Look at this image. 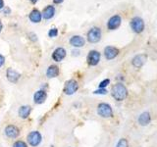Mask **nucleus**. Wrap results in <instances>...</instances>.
Returning <instances> with one entry per match:
<instances>
[{
  "label": "nucleus",
  "mask_w": 157,
  "mask_h": 147,
  "mask_svg": "<svg viewBox=\"0 0 157 147\" xmlns=\"http://www.w3.org/2000/svg\"><path fill=\"white\" fill-rule=\"evenodd\" d=\"M112 96L115 98L118 101H123L128 95V90L124 85L122 83H117L114 86L112 87Z\"/></svg>",
  "instance_id": "obj_1"
},
{
  "label": "nucleus",
  "mask_w": 157,
  "mask_h": 147,
  "mask_svg": "<svg viewBox=\"0 0 157 147\" xmlns=\"http://www.w3.org/2000/svg\"><path fill=\"white\" fill-rule=\"evenodd\" d=\"M101 39V29L99 28H91L87 32V40L90 43H97Z\"/></svg>",
  "instance_id": "obj_2"
},
{
  "label": "nucleus",
  "mask_w": 157,
  "mask_h": 147,
  "mask_svg": "<svg viewBox=\"0 0 157 147\" xmlns=\"http://www.w3.org/2000/svg\"><path fill=\"white\" fill-rule=\"evenodd\" d=\"M131 28L136 33H140L144 29V22L140 17H135L131 21Z\"/></svg>",
  "instance_id": "obj_3"
},
{
  "label": "nucleus",
  "mask_w": 157,
  "mask_h": 147,
  "mask_svg": "<svg viewBox=\"0 0 157 147\" xmlns=\"http://www.w3.org/2000/svg\"><path fill=\"white\" fill-rule=\"evenodd\" d=\"M97 113L102 118H110L113 115L112 108L107 103H100L97 107Z\"/></svg>",
  "instance_id": "obj_4"
},
{
  "label": "nucleus",
  "mask_w": 157,
  "mask_h": 147,
  "mask_svg": "<svg viewBox=\"0 0 157 147\" xmlns=\"http://www.w3.org/2000/svg\"><path fill=\"white\" fill-rule=\"evenodd\" d=\"M41 139H42L41 134L36 130L29 132V134H28V142L31 146L36 147L41 142Z\"/></svg>",
  "instance_id": "obj_5"
},
{
  "label": "nucleus",
  "mask_w": 157,
  "mask_h": 147,
  "mask_svg": "<svg viewBox=\"0 0 157 147\" xmlns=\"http://www.w3.org/2000/svg\"><path fill=\"white\" fill-rule=\"evenodd\" d=\"M78 82L75 80H70V81H66V83H65L64 92H65L67 95H72L78 90Z\"/></svg>",
  "instance_id": "obj_6"
},
{
  "label": "nucleus",
  "mask_w": 157,
  "mask_h": 147,
  "mask_svg": "<svg viewBox=\"0 0 157 147\" xmlns=\"http://www.w3.org/2000/svg\"><path fill=\"white\" fill-rule=\"evenodd\" d=\"M100 61V53L96 50L90 51L87 55V63L90 66H96Z\"/></svg>",
  "instance_id": "obj_7"
},
{
  "label": "nucleus",
  "mask_w": 157,
  "mask_h": 147,
  "mask_svg": "<svg viewBox=\"0 0 157 147\" xmlns=\"http://www.w3.org/2000/svg\"><path fill=\"white\" fill-rule=\"evenodd\" d=\"M122 23V18L119 15H115L109 19V21L107 23V28L110 29V31H114V29L118 28L120 27V24Z\"/></svg>",
  "instance_id": "obj_8"
},
{
  "label": "nucleus",
  "mask_w": 157,
  "mask_h": 147,
  "mask_svg": "<svg viewBox=\"0 0 157 147\" xmlns=\"http://www.w3.org/2000/svg\"><path fill=\"white\" fill-rule=\"evenodd\" d=\"M119 54V49L114 46H107L104 49V55L107 60H112Z\"/></svg>",
  "instance_id": "obj_9"
},
{
  "label": "nucleus",
  "mask_w": 157,
  "mask_h": 147,
  "mask_svg": "<svg viewBox=\"0 0 157 147\" xmlns=\"http://www.w3.org/2000/svg\"><path fill=\"white\" fill-rule=\"evenodd\" d=\"M5 134H6L10 138H16L20 134V130L16 126L10 125L7 126L6 129H5Z\"/></svg>",
  "instance_id": "obj_10"
},
{
  "label": "nucleus",
  "mask_w": 157,
  "mask_h": 147,
  "mask_svg": "<svg viewBox=\"0 0 157 147\" xmlns=\"http://www.w3.org/2000/svg\"><path fill=\"white\" fill-rule=\"evenodd\" d=\"M66 57V50L63 47H58L54 50L53 54H52V58L54 61L56 62H60L62 61L64 58Z\"/></svg>",
  "instance_id": "obj_11"
},
{
  "label": "nucleus",
  "mask_w": 157,
  "mask_h": 147,
  "mask_svg": "<svg viewBox=\"0 0 157 147\" xmlns=\"http://www.w3.org/2000/svg\"><path fill=\"white\" fill-rule=\"evenodd\" d=\"M86 43V40L85 38L81 36H74L71 37L70 39V44L72 46L76 47V48H80V47H82L85 45Z\"/></svg>",
  "instance_id": "obj_12"
},
{
  "label": "nucleus",
  "mask_w": 157,
  "mask_h": 147,
  "mask_svg": "<svg viewBox=\"0 0 157 147\" xmlns=\"http://www.w3.org/2000/svg\"><path fill=\"white\" fill-rule=\"evenodd\" d=\"M6 77H7L8 81L10 82L15 83V82L18 81V80H19L20 77H21V75H20V74L17 71L13 70L12 68H9L8 70H7V72H6Z\"/></svg>",
  "instance_id": "obj_13"
},
{
  "label": "nucleus",
  "mask_w": 157,
  "mask_h": 147,
  "mask_svg": "<svg viewBox=\"0 0 157 147\" xmlns=\"http://www.w3.org/2000/svg\"><path fill=\"white\" fill-rule=\"evenodd\" d=\"M46 92L43 91V90H38L34 93L33 95V100H34V103H36V104H42V103L45 101L46 99Z\"/></svg>",
  "instance_id": "obj_14"
},
{
  "label": "nucleus",
  "mask_w": 157,
  "mask_h": 147,
  "mask_svg": "<svg viewBox=\"0 0 157 147\" xmlns=\"http://www.w3.org/2000/svg\"><path fill=\"white\" fill-rule=\"evenodd\" d=\"M54 14H55V8H54V6H52V5H48V6H46L43 9V11L41 13L42 17L45 20L51 19L54 16Z\"/></svg>",
  "instance_id": "obj_15"
},
{
  "label": "nucleus",
  "mask_w": 157,
  "mask_h": 147,
  "mask_svg": "<svg viewBox=\"0 0 157 147\" xmlns=\"http://www.w3.org/2000/svg\"><path fill=\"white\" fill-rule=\"evenodd\" d=\"M145 61H146V55H144V54H140V55H136L132 59V65L136 68H140L141 66H144Z\"/></svg>",
  "instance_id": "obj_16"
},
{
  "label": "nucleus",
  "mask_w": 157,
  "mask_h": 147,
  "mask_svg": "<svg viewBox=\"0 0 157 147\" xmlns=\"http://www.w3.org/2000/svg\"><path fill=\"white\" fill-rule=\"evenodd\" d=\"M29 20L33 22V23H34V24H37V23H39L41 21V19H42V15H41V13L38 11L37 9H33V11L31 12V14H29Z\"/></svg>",
  "instance_id": "obj_17"
},
{
  "label": "nucleus",
  "mask_w": 157,
  "mask_h": 147,
  "mask_svg": "<svg viewBox=\"0 0 157 147\" xmlns=\"http://www.w3.org/2000/svg\"><path fill=\"white\" fill-rule=\"evenodd\" d=\"M46 76L49 78L58 77L59 76V68H58V66H56V65L49 66V68L47 69V71H46Z\"/></svg>",
  "instance_id": "obj_18"
},
{
  "label": "nucleus",
  "mask_w": 157,
  "mask_h": 147,
  "mask_svg": "<svg viewBox=\"0 0 157 147\" xmlns=\"http://www.w3.org/2000/svg\"><path fill=\"white\" fill-rule=\"evenodd\" d=\"M31 111H32L31 106L25 105V106L20 107L18 113H19V116L21 117L22 119H27V118L29 116V114H31Z\"/></svg>",
  "instance_id": "obj_19"
},
{
  "label": "nucleus",
  "mask_w": 157,
  "mask_h": 147,
  "mask_svg": "<svg viewBox=\"0 0 157 147\" xmlns=\"http://www.w3.org/2000/svg\"><path fill=\"white\" fill-rule=\"evenodd\" d=\"M149 122H150V115H149V113H147V112L142 113V114L139 118V123H140V125H141V126L148 125Z\"/></svg>",
  "instance_id": "obj_20"
},
{
  "label": "nucleus",
  "mask_w": 157,
  "mask_h": 147,
  "mask_svg": "<svg viewBox=\"0 0 157 147\" xmlns=\"http://www.w3.org/2000/svg\"><path fill=\"white\" fill-rule=\"evenodd\" d=\"M116 147H129V143H128L127 139L125 138H122L119 140V142L117 143V146Z\"/></svg>",
  "instance_id": "obj_21"
},
{
  "label": "nucleus",
  "mask_w": 157,
  "mask_h": 147,
  "mask_svg": "<svg viewBox=\"0 0 157 147\" xmlns=\"http://www.w3.org/2000/svg\"><path fill=\"white\" fill-rule=\"evenodd\" d=\"M48 36L49 37H56L58 36V29L56 28H51L50 31L48 32Z\"/></svg>",
  "instance_id": "obj_22"
},
{
  "label": "nucleus",
  "mask_w": 157,
  "mask_h": 147,
  "mask_svg": "<svg viewBox=\"0 0 157 147\" xmlns=\"http://www.w3.org/2000/svg\"><path fill=\"white\" fill-rule=\"evenodd\" d=\"M13 147H28V145L22 140H18L13 144Z\"/></svg>",
  "instance_id": "obj_23"
},
{
  "label": "nucleus",
  "mask_w": 157,
  "mask_h": 147,
  "mask_svg": "<svg viewBox=\"0 0 157 147\" xmlns=\"http://www.w3.org/2000/svg\"><path fill=\"white\" fill-rule=\"evenodd\" d=\"M110 83V80H108V78H106V80L102 81L100 83H99V88H105Z\"/></svg>",
  "instance_id": "obj_24"
},
{
  "label": "nucleus",
  "mask_w": 157,
  "mask_h": 147,
  "mask_svg": "<svg viewBox=\"0 0 157 147\" xmlns=\"http://www.w3.org/2000/svg\"><path fill=\"white\" fill-rule=\"evenodd\" d=\"M94 94H106L107 93V90L105 89V88H99L98 90H95L94 92Z\"/></svg>",
  "instance_id": "obj_25"
},
{
  "label": "nucleus",
  "mask_w": 157,
  "mask_h": 147,
  "mask_svg": "<svg viewBox=\"0 0 157 147\" xmlns=\"http://www.w3.org/2000/svg\"><path fill=\"white\" fill-rule=\"evenodd\" d=\"M4 63H5V57L0 54V68H1L4 65Z\"/></svg>",
  "instance_id": "obj_26"
},
{
  "label": "nucleus",
  "mask_w": 157,
  "mask_h": 147,
  "mask_svg": "<svg viewBox=\"0 0 157 147\" xmlns=\"http://www.w3.org/2000/svg\"><path fill=\"white\" fill-rule=\"evenodd\" d=\"M64 1V0H53V2L55 3V4H60Z\"/></svg>",
  "instance_id": "obj_27"
},
{
  "label": "nucleus",
  "mask_w": 157,
  "mask_h": 147,
  "mask_svg": "<svg viewBox=\"0 0 157 147\" xmlns=\"http://www.w3.org/2000/svg\"><path fill=\"white\" fill-rule=\"evenodd\" d=\"M3 7H4V1L3 0H0V10L3 9Z\"/></svg>",
  "instance_id": "obj_28"
},
{
  "label": "nucleus",
  "mask_w": 157,
  "mask_h": 147,
  "mask_svg": "<svg viewBox=\"0 0 157 147\" xmlns=\"http://www.w3.org/2000/svg\"><path fill=\"white\" fill-rule=\"evenodd\" d=\"M2 28H3L2 23H1V21H0V32H1V31H2Z\"/></svg>",
  "instance_id": "obj_29"
},
{
  "label": "nucleus",
  "mask_w": 157,
  "mask_h": 147,
  "mask_svg": "<svg viewBox=\"0 0 157 147\" xmlns=\"http://www.w3.org/2000/svg\"><path fill=\"white\" fill-rule=\"evenodd\" d=\"M37 1H38V0H31V2H32L33 4H36Z\"/></svg>",
  "instance_id": "obj_30"
}]
</instances>
